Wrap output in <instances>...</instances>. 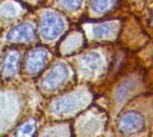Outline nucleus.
I'll return each instance as SVG.
<instances>
[{
    "label": "nucleus",
    "mask_w": 153,
    "mask_h": 137,
    "mask_svg": "<svg viewBox=\"0 0 153 137\" xmlns=\"http://www.w3.org/2000/svg\"><path fill=\"white\" fill-rule=\"evenodd\" d=\"M64 27V21L61 17L54 12H47L42 18L40 32L45 39L52 40L62 33Z\"/></svg>",
    "instance_id": "f257e3e1"
},
{
    "label": "nucleus",
    "mask_w": 153,
    "mask_h": 137,
    "mask_svg": "<svg viewBox=\"0 0 153 137\" xmlns=\"http://www.w3.org/2000/svg\"><path fill=\"white\" fill-rule=\"evenodd\" d=\"M144 127V118L137 111H128L120 119L119 127L122 132L132 134L141 131Z\"/></svg>",
    "instance_id": "f03ea898"
},
{
    "label": "nucleus",
    "mask_w": 153,
    "mask_h": 137,
    "mask_svg": "<svg viewBox=\"0 0 153 137\" xmlns=\"http://www.w3.org/2000/svg\"><path fill=\"white\" fill-rule=\"evenodd\" d=\"M68 76V70L63 64H56L42 81V87L45 90H54L62 85Z\"/></svg>",
    "instance_id": "7ed1b4c3"
},
{
    "label": "nucleus",
    "mask_w": 153,
    "mask_h": 137,
    "mask_svg": "<svg viewBox=\"0 0 153 137\" xmlns=\"http://www.w3.org/2000/svg\"><path fill=\"white\" fill-rule=\"evenodd\" d=\"M35 37V29L31 24L23 23L12 29L6 35V39L12 42L30 41Z\"/></svg>",
    "instance_id": "20e7f679"
},
{
    "label": "nucleus",
    "mask_w": 153,
    "mask_h": 137,
    "mask_svg": "<svg viewBox=\"0 0 153 137\" xmlns=\"http://www.w3.org/2000/svg\"><path fill=\"white\" fill-rule=\"evenodd\" d=\"M46 60H47L46 51L42 49H37L35 51H32L29 54L27 62H26L28 71L31 74L37 73L43 68L46 62Z\"/></svg>",
    "instance_id": "39448f33"
},
{
    "label": "nucleus",
    "mask_w": 153,
    "mask_h": 137,
    "mask_svg": "<svg viewBox=\"0 0 153 137\" xmlns=\"http://www.w3.org/2000/svg\"><path fill=\"white\" fill-rule=\"evenodd\" d=\"M19 62V53L15 51L9 52L4 60L3 73L6 77L13 76L16 73Z\"/></svg>",
    "instance_id": "423d86ee"
},
{
    "label": "nucleus",
    "mask_w": 153,
    "mask_h": 137,
    "mask_svg": "<svg viewBox=\"0 0 153 137\" xmlns=\"http://www.w3.org/2000/svg\"><path fill=\"white\" fill-rule=\"evenodd\" d=\"M83 62L85 66L91 71L97 70L101 65V57L99 53H90L83 58Z\"/></svg>",
    "instance_id": "0eeeda50"
},
{
    "label": "nucleus",
    "mask_w": 153,
    "mask_h": 137,
    "mask_svg": "<svg viewBox=\"0 0 153 137\" xmlns=\"http://www.w3.org/2000/svg\"><path fill=\"white\" fill-rule=\"evenodd\" d=\"M115 4V0H92L91 7L93 11L99 13H103L109 11Z\"/></svg>",
    "instance_id": "6e6552de"
},
{
    "label": "nucleus",
    "mask_w": 153,
    "mask_h": 137,
    "mask_svg": "<svg viewBox=\"0 0 153 137\" xmlns=\"http://www.w3.org/2000/svg\"><path fill=\"white\" fill-rule=\"evenodd\" d=\"M134 85V81L128 80V81L124 82L119 86V88L117 89V95H116V99H117V103H123L125 101L126 96L129 95V94L131 93Z\"/></svg>",
    "instance_id": "1a4fd4ad"
},
{
    "label": "nucleus",
    "mask_w": 153,
    "mask_h": 137,
    "mask_svg": "<svg viewBox=\"0 0 153 137\" xmlns=\"http://www.w3.org/2000/svg\"><path fill=\"white\" fill-rule=\"evenodd\" d=\"M35 131H36V123L34 121H28L17 130L15 135L19 136H30L34 135Z\"/></svg>",
    "instance_id": "9d476101"
},
{
    "label": "nucleus",
    "mask_w": 153,
    "mask_h": 137,
    "mask_svg": "<svg viewBox=\"0 0 153 137\" xmlns=\"http://www.w3.org/2000/svg\"><path fill=\"white\" fill-rule=\"evenodd\" d=\"M114 29V26L111 24H101L93 29V34L96 37H102L108 36Z\"/></svg>",
    "instance_id": "9b49d317"
},
{
    "label": "nucleus",
    "mask_w": 153,
    "mask_h": 137,
    "mask_svg": "<svg viewBox=\"0 0 153 137\" xmlns=\"http://www.w3.org/2000/svg\"><path fill=\"white\" fill-rule=\"evenodd\" d=\"M60 2L69 10H77L82 5V0H60Z\"/></svg>",
    "instance_id": "f8f14e48"
}]
</instances>
